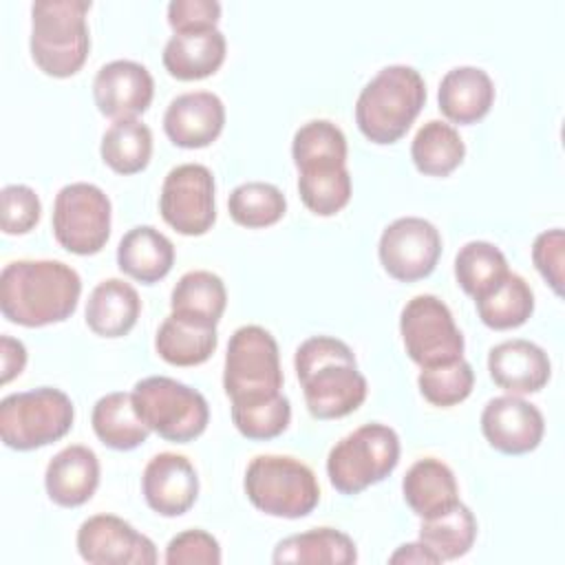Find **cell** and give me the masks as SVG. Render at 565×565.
Segmentation results:
<instances>
[{
    "label": "cell",
    "instance_id": "cell-16",
    "mask_svg": "<svg viewBox=\"0 0 565 565\" xmlns=\"http://www.w3.org/2000/svg\"><path fill=\"white\" fill-rule=\"evenodd\" d=\"M154 97L150 71L132 60H113L104 64L93 79V99L102 115L113 121L137 119Z\"/></svg>",
    "mask_w": 565,
    "mask_h": 565
},
{
    "label": "cell",
    "instance_id": "cell-11",
    "mask_svg": "<svg viewBox=\"0 0 565 565\" xmlns=\"http://www.w3.org/2000/svg\"><path fill=\"white\" fill-rule=\"evenodd\" d=\"M399 335L406 355L424 366L448 364L463 358V335L448 305L433 296H413L399 313Z\"/></svg>",
    "mask_w": 565,
    "mask_h": 565
},
{
    "label": "cell",
    "instance_id": "cell-27",
    "mask_svg": "<svg viewBox=\"0 0 565 565\" xmlns=\"http://www.w3.org/2000/svg\"><path fill=\"white\" fill-rule=\"evenodd\" d=\"M271 561L309 565H351L358 561V550L349 534L335 527H313L278 541Z\"/></svg>",
    "mask_w": 565,
    "mask_h": 565
},
{
    "label": "cell",
    "instance_id": "cell-24",
    "mask_svg": "<svg viewBox=\"0 0 565 565\" xmlns=\"http://www.w3.org/2000/svg\"><path fill=\"white\" fill-rule=\"evenodd\" d=\"M119 269L143 282L154 285L166 278L174 265V245L152 225H137L128 230L117 245Z\"/></svg>",
    "mask_w": 565,
    "mask_h": 565
},
{
    "label": "cell",
    "instance_id": "cell-20",
    "mask_svg": "<svg viewBox=\"0 0 565 565\" xmlns=\"http://www.w3.org/2000/svg\"><path fill=\"white\" fill-rule=\"evenodd\" d=\"M99 486V459L82 444L62 448L46 466L44 488L53 503L62 508H79L95 494Z\"/></svg>",
    "mask_w": 565,
    "mask_h": 565
},
{
    "label": "cell",
    "instance_id": "cell-33",
    "mask_svg": "<svg viewBox=\"0 0 565 565\" xmlns=\"http://www.w3.org/2000/svg\"><path fill=\"white\" fill-rule=\"evenodd\" d=\"M347 152L344 132L329 119H311L302 124L291 141V159L298 172L347 166Z\"/></svg>",
    "mask_w": 565,
    "mask_h": 565
},
{
    "label": "cell",
    "instance_id": "cell-29",
    "mask_svg": "<svg viewBox=\"0 0 565 565\" xmlns=\"http://www.w3.org/2000/svg\"><path fill=\"white\" fill-rule=\"evenodd\" d=\"M216 344H218L216 327L199 324V322L179 318L174 313H170L161 322L154 335V349L159 358L172 366L203 364L216 351Z\"/></svg>",
    "mask_w": 565,
    "mask_h": 565
},
{
    "label": "cell",
    "instance_id": "cell-2",
    "mask_svg": "<svg viewBox=\"0 0 565 565\" xmlns=\"http://www.w3.org/2000/svg\"><path fill=\"white\" fill-rule=\"evenodd\" d=\"M305 404L316 419H340L366 399V377L360 373L353 349L331 335L307 338L294 355Z\"/></svg>",
    "mask_w": 565,
    "mask_h": 565
},
{
    "label": "cell",
    "instance_id": "cell-32",
    "mask_svg": "<svg viewBox=\"0 0 565 565\" xmlns=\"http://www.w3.org/2000/svg\"><path fill=\"white\" fill-rule=\"evenodd\" d=\"M104 163L117 174L141 172L152 157V132L139 119H119L102 137Z\"/></svg>",
    "mask_w": 565,
    "mask_h": 565
},
{
    "label": "cell",
    "instance_id": "cell-14",
    "mask_svg": "<svg viewBox=\"0 0 565 565\" xmlns=\"http://www.w3.org/2000/svg\"><path fill=\"white\" fill-rule=\"evenodd\" d=\"M77 552L90 565H152L154 543L115 514H93L77 530Z\"/></svg>",
    "mask_w": 565,
    "mask_h": 565
},
{
    "label": "cell",
    "instance_id": "cell-22",
    "mask_svg": "<svg viewBox=\"0 0 565 565\" xmlns=\"http://www.w3.org/2000/svg\"><path fill=\"white\" fill-rule=\"evenodd\" d=\"M437 102L448 121L470 126L490 113L494 84L479 66H455L441 77Z\"/></svg>",
    "mask_w": 565,
    "mask_h": 565
},
{
    "label": "cell",
    "instance_id": "cell-9",
    "mask_svg": "<svg viewBox=\"0 0 565 565\" xmlns=\"http://www.w3.org/2000/svg\"><path fill=\"white\" fill-rule=\"evenodd\" d=\"M223 388L232 402L260 399L282 393L278 342L258 324L238 327L227 342Z\"/></svg>",
    "mask_w": 565,
    "mask_h": 565
},
{
    "label": "cell",
    "instance_id": "cell-31",
    "mask_svg": "<svg viewBox=\"0 0 565 565\" xmlns=\"http://www.w3.org/2000/svg\"><path fill=\"white\" fill-rule=\"evenodd\" d=\"M466 157V143L457 128L441 121H426L413 137L411 159L426 177H448Z\"/></svg>",
    "mask_w": 565,
    "mask_h": 565
},
{
    "label": "cell",
    "instance_id": "cell-5",
    "mask_svg": "<svg viewBox=\"0 0 565 565\" xmlns=\"http://www.w3.org/2000/svg\"><path fill=\"white\" fill-rule=\"evenodd\" d=\"M243 488L256 510L278 519H302L320 501L313 470L287 455L254 457L245 470Z\"/></svg>",
    "mask_w": 565,
    "mask_h": 565
},
{
    "label": "cell",
    "instance_id": "cell-1",
    "mask_svg": "<svg viewBox=\"0 0 565 565\" xmlns=\"http://www.w3.org/2000/svg\"><path fill=\"white\" fill-rule=\"evenodd\" d=\"M82 278L62 260H11L0 274V311L20 327L68 320L79 302Z\"/></svg>",
    "mask_w": 565,
    "mask_h": 565
},
{
    "label": "cell",
    "instance_id": "cell-34",
    "mask_svg": "<svg viewBox=\"0 0 565 565\" xmlns=\"http://www.w3.org/2000/svg\"><path fill=\"white\" fill-rule=\"evenodd\" d=\"M475 539H477V519L470 512V508L463 505L461 501L437 516L422 519V525H419V541L426 543L441 563L455 561L468 554Z\"/></svg>",
    "mask_w": 565,
    "mask_h": 565
},
{
    "label": "cell",
    "instance_id": "cell-3",
    "mask_svg": "<svg viewBox=\"0 0 565 565\" xmlns=\"http://www.w3.org/2000/svg\"><path fill=\"white\" fill-rule=\"evenodd\" d=\"M426 104V84L419 71L406 64L384 66L358 95L355 124L377 143L399 141Z\"/></svg>",
    "mask_w": 565,
    "mask_h": 565
},
{
    "label": "cell",
    "instance_id": "cell-8",
    "mask_svg": "<svg viewBox=\"0 0 565 565\" xmlns=\"http://www.w3.org/2000/svg\"><path fill=\"white\" fill-rule=\"evenodd\" d=\"M75 419L71 397L53 386L11 393L0 402V437L13 450H35L60 441Z\"/></svg>",
    "mask_w": 565,
    "mask_h": 565
},
{
    "label": "cell",
    "instance_id": "cell-39",
    "mask_svg": "<svg viewBox=\"0 0 565 565\" xmlns=\"http://www.w3.org/2000/svg\"><path fill=\"white\" fill-rule=\"evenodd\" d=\"M417 386L428 404L450 408L461 404L472 393L475 371L463 358L448 364L424 366L417 375Z\"/></svg>",
    "mask_w": 565,
    "mask_h": 565
},
{
    "label": "cell",
    "instance_id": "cell-30",
    "mask_svg": "<svg viewBox=\"0 0 565 565\" xmlns=\"http://www.w3.org/2000/svg\"><path fill=\"white\" fill-rule=\"evenodd\" d=\"M481 322L494 331L516 329L527 322L534 311V294L527 280L508 271L492 289L475 298Z\"/></svg>",
    "mask_w": 565,
    "mask_h": 565
},
{
    "label": "cell",
    "instance_id": "cell-45",
    "mask_svg": "<svg viewBox=\"0 0 565 565\" xmlns=\"http://www.w3.org/2000/svg\"><path fill=\"white\" fill-rule=\"evenodd\" d=\"M388 563L397 565V563H441L437 558V554L422 541H415V543H404L399 545L391 556H388Z\"/></svg>",
    "mask_w": 565,
    "mask_h": 565
},
{
    "label": "cell",
    "instance_id": "cell-15",
    "mask_svg": "<svg viewBox=\"0 0 565 565\" xmlns=\"http://www.w3.org/2000/svg\"><path fill=\"white\" fill-rule=\"evenodd\" d=\"M486 441L503 455L532 452L545 433L543 413L521 395L492 397L481 411Z\"/></svg>",
    "mask_w": 565,
    "mask_h": 565
},
{
    "label": "cell",
    "instance_id": "cell-13",
    "mask_svg": "<svg viewBox=\"0 0 565 565\" xmlns=\"http://www.w3.org/2000/svg\"><path fill=\"white\" fill-rule=\"evenodd\" d=\"M384 271L402 282H415L433 274L441 256L439 230L422 216H402L388 223L377 243Z\"/></svg>",
    "mask_w": 565,
    "mask_h": 565
},
{
    "label": "cell",
    "instance_id": "cell-21",
    "mask_svg": "<svg viewBox=\"0 0 565 565\" xmlns=\"http://www.w3.org/2000/svg\"><path fill=\"white\" fill-rule=\"evenodd\" d=\"M225 53L227 42L218 29H196L174 33L163 46L161 62L172 77L194 82L214 75L225 62Z\"/></svg>",
    "mask_w": 565,
    "mask_h": 565
},
{
    "label": "cell",
    "instance_id": "cell-44",
    "mask_svg": "<svg viewBox=\"0 0 565 565\" xmlns=\"http://www.w3.org/2000/svg\"><path fill=\"white\" fill-rule=\"evenodd\" d=\"M26 366V349L20 340L11 335L0 338V382L9 384L13 377H18Z\"/></svg>",
    "mask_w": 565,
    "mask_h": 565
},
{
    "label": "cell",
    "instance_id": "cell-38",
    "mask_svg": "<svg viewBox=\"0 0 565 565\" xmlns=\"http://www.w3.org/2000/svg\"><path fill=\"white\" fill-rule=\"evenodd\" d=\"M298 192L309 212L333 216L351 199V174L347 166L302 170L298 172Z\"/></svg>",
    "mask_w": 565,
    "mask_h": 565
},
{
    "label": "cell",
    "instance_id": "cell-7",
    "mask_svg": "<svg viewBox=\"0 0 565 565\" xmlns=\"http://www.w3.org/2000/svg\"><path fill=\"white\" fill-rule=\"evenodd\" d=\"M130 393L143 424L166 441L188 444L207 428L210 406L205 397L174 377H143Z\"/></svg>",
    "mask_w": 565,
    "mask_h": 565
},
{
    "label": "cell",
    "instance_id": "cell-17",
    "mask_svg": "<svg viewBox=\"0 0 565 565\" xmlns=\"http://www.w3.org/2000/svg\"><path fill=\"white\" fill-rule=\"evenodd\" d=\"M141 492L157 514L181 516L199 497V475L188 457L159 452L143 468Z\"/></svg>",
    "mask_w": 565,
    "mask_h": 565
},
{
    "label": "cell",
    "instance_id": "cell-41",
    "mask_svg": "<svg viewBox=\"0 0 565 565\" xmlns=\"http://www.w3.org/2000/svg\"><path fill=\"white\" fill-rule=\"evenodd\" d=\"M163 561L168 565H218L221 545L205 530H183L170 539Z\"/></svg>",
    "mask_w": 565,
    "mask_h": 565
},
{
    "label": "cell",
    "instance_id": "cell-36",
    "mask_svg": "<svg viewBox=\"0 0 565 565\" xmlns=\"http://www.w3.org/2000/svg\"><path fill=\"white\" fill-rule=\"evenodd\" d=\"M508 271L503 252L488 241H470L455 256V278L472 298L492 289Z\"/></svg>",
    "mask_w": 565,
    "mask_h": 565
},
{
    "label": "cell",
    "instance_id": "cell-25",
    "mask_svg": "<svg viewBox=\"0 0 565 565\" xmlns=\"http://www.w3.org/2000/svg\"><path fill=\"white\" fill-rule=\"evenodd\" d=\"M141 313L137 289L121 278L102 280L88 296L86 324L102 338H121L132 331Z\"/></svg>",
    "mask_w": 565,
    "mask_h": 565
},
{
    "label": "cell",
    "instance_id": "cell-28",
    "mask_svg": "<svg viewBox=\"0 0 565 565\" xmlns=\"http://www.w3.org/2000/svg\"><path fill=\"white\" fill-rule=\"evenodd\" d=\"M227 307V289L221 276L207 269H194L179 278L170 294V313L216 327Z\"/></svg>",
    "mask_w": 565,
    "mask_h": 565
},
{
    "label": "cell",
    "instance_id": "cell-42",
    "mask_svg": "<svg viewBox=\"0 0 565 565\" xmlns=\"http://www.w3.org/2000/svg\"><path fill=\"white\" fill-rule=\"evenodd\" d=\"M563 249L565 234L561 227L541 232L532 243V260L556 296H563Z\"/></svg>",
    "mask_w": 565,
    "mask_h": 565
},
{
    "label": "cell",
    "instance_id": "cell-35",
    "mask_svg": "<svg viewBox=\"0 0 565 565\" xmlns=\"http://www.w3.org/2000/svg\"><path fill=\"white\" fill-rule=\"evenodd\" d=\"M227 210L234 223L258 230L278 223L287 212V199L274 183L247 181L232 190Z\"/></svg>",
    "mask_w": 565,
    "mask_h": 565
},
{
    "label": "cell",
    "instance_id": "cell-26",
    "mask_svg": "<svg viewBox=\"0 0 565 565\" xmlns=\"http://www.w3.org/2000/svg\"><path fill=\"white\" fill-rule=\"evenodd\" d=\"M90 424L97 439L113 450H132L152 433L139 417L132 393L126 391L102 395L93 406Z\"/></svg>",
    "mask_w": 565,
    "mask_h": 565
},
{
    "label": "cell",
    "instance_id": "cell-10",
    "mask_svg": "<svg viewBox=\"0 0 565 565\" xmlns=\"http://www.w3.org/2000/svg\"><path fill=\"white\" fill-rule=\"evenodd\" d=\"M110 199L102 188L86 181L68 183L53 201V236L66 252L93 256L110 236Z\"/></svg>",
    "mask_w": 565,
    "mask_h": 565
},
{
    "label": "cell",
    "instance_id": "cell-19",
    "mask_svg": "<svg viewBox=\"0 0 565 565\" xmlns=\"http://www.w3.org/2000/svg\"><path fill=\"white\" fill-rule=\"evenodd\" d=\"M488 371L492 382L508 395H530L547 384L552 364L539 344L514 338L490 349Z\"/></svg>",
    "mask_w": 565,
    "mask_h": 565
},
{
    "label": "cell",
    "instance_id": "cell-4",
    "mask_svg": "<svg viewBox=\"0 0 565 565\" xmlns=\"http://www.w3.org/2000/svg\"><path fill=\"white\" fill-rule=\"evenodd\" d=\"M90 0H38L31 4V57L51 77L75 75L90 51Z\"/></svg>",
    "mask_w": 565,
    "mask_h": 565
},
{
    "label": "cell",
    "instance_id": "cell-37",
    "mask_svg": "<svg viewBox=\"0 0 565 565\" xmlns=\"http://www.w3.org/2000/svg\"><path fill=\"white\" fill-rule=\"evenodd\" d=\"M232 422L243 437L252 441H267L287 430L291 422V404L282 393L232 402Z\"/></svg>",
    "mask_w": 565,
    "mask_h": 565
},
{
    "label": "cell",
    "instance_id": "cell-23",
    "mask_svg": "<svg viewBox=\"0 0 565 565\" xmlns=\"http://www.w3.org/2000/svg\"><path fill=\"white\" fill-rule=\"evenodd\" d=\"M402 492L406 505L419 519L437 516L459 503V486L450 466L441 459H417L402 479Z\"/></svg>",
    "mask_w": 565,
    "mask_h": 565
},
{
    "label": "cell",
    "instance_id": "cell-43",
    "mask_svg": "<svg viewBox=\"0 0 565 565\" xmlns=\"http://www.w3.org/2000/svg\"><path fill=\"white\" fill-rule=\"evenodd\" d=\"M221 4L216 0H172L168 4V24L174 33L216 29Z\"/></svg>",
    "mask_w": 565,
    "mask_h": 565
},
{
    "label": "cell",
    "instance_id": "cell-12",
    "mask_svg": "<svg viewBox=\"0 0 565 565\" xmlns=\"http://www.w3.org/2000/svg\"><path fill=\"white\" fill-rule=\"evenodd\" d=\"M159 212L183 236H203L216 221L214 177L203 163L172 168L161 185Z\"/></svg>",
    "mask_w": 565,
    "mask_h": 565
},
{
    "label": "cell",
    "instance_id": "cell-40",
    "mask_svg": "<svg viewBox=\"0 0 565 565\" xmlns=\"http://www.w3.org/2000/svg\"><path fill=\"white\" fill-rule=\"evenodd\" d=\"M0 225L4 234H26L40 223L42 203L33 188L24 183L4 185L0 192Z\"/></svg>",
    "mask_w": 565,
    "mask_h": 565
},
{
    "label": "cell",
    "instance_id": "cell-6",
    "mask_svg": "<svg viewBox=\"0 0 565 565\" xmlns=\"http://www.w3.org/2000/svg\"><path fill=\"white\" fill-rule=\"evenodd\" d=\"M399 463V437L386 424H364L344 435L327 457V477L340 494H360Z\"/></svg>",
    "mask_w": 565,
    "mask_h": 565
},
{
    "label": "cell",
    "instance_id": "cell-18",
    "mask_svg": "<svg viewBox=\"0 0 565 565\" xmlns=\"http://www.w3.org/2000/svg\"><path fill=\"white\" fill-rule=\"evenodd\" d=\"M225 106L210 90H192L177 95L163 115V130L179 148H205L223 132Z\"/></svg>",
    "mask_w": 565,
    "mask_h": 565
}]
</instances>
